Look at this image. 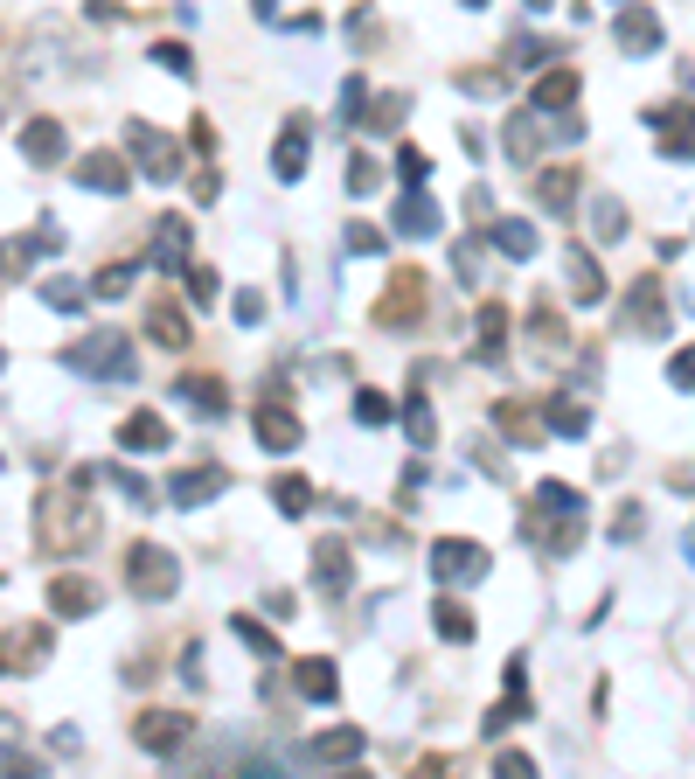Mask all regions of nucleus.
Instances as JSON below:
<instances>
[{"label":"nucleus","instance_id":"f257e3e1","mask_svg":"<svg viewBox=\"0 0 695 779\" xmlns=\"http://www.w3.org/2000/svg\"><path fill=\"white\" fill-rule=\"evenodd\" d=\"M174 578H181V571H174V557H167L160 543H133V550H126V585H133L139 599H167Z\"/></svg>","mask_w":695,"mask_h":779},{"label":"nucleus","instance_id":"f03ea898","mask_svg":"<svg viewBox=\"0 0 695 779\" xmlns=\"http://www.w3.org/2000/svg\"><path fill=\"white\" fill-rule=\"evenodd\" d=\"M63 362L70 369H91V376H133V348L105 327V334H91V341H77V348H63Z\"/></svg>","mask_w":695,"mask_h":779},{"label":"nucleus","instance_id":"7ed1b4c3","mask_svg":"<svg viewBox=\"0 0 695 779\" xmlns=\"http://www.w3.org/2000/svg\"><path fill=\"white\" fill-rule=\"evenodd\" d=\"M126 147L139 154V167H146L153 181H174V174H181V147H174V140H160L153 126H126Z\"/></svg>","mask_w":695,"mask_h":779},{"label":"nucleus","instance_id":"20e7f679","mask_svg":"<svg viewBox=\"0 0 695 779\" xmlns=\"http://www.w3.org/2000/svg\"><path fill=\"white\" fill-rule=\"evenodd\" d=\"M431 571L452 578V585H473V578H487V550H480V543H438V550H431Z\"/></svg>","mask_w":695,"mask_h":779},{"label":"nucleus","instance_id":"39448f33","mask_svg":"<svg viewBox=\"0 0 695 779\" xmlns=\"http://www.w3.org/2000/svg\"><path fill=\"white\" fill-rule=\"evenodd\" d=\"M21 154L42 160V167H56V160L70 154V140H63V126H56V119H35V126H21Z\"/></svg>","mask_w":695,"mask_h":779},{"label":"nucleus","instance_id":"423d86ee","mask_svg":"<svg viewBox=\"0 0 695 779\" xmlns=\"http://www.w3.org/2000/svg\"><path fill=\"white\" fill-rule=\"evenodd\" d=\"M119 446H126V453H160V446H167V418H160V411H133V418L119 425Z\"/></svg>","mask_w":695,"mask_h":779},{"label":"nucleus","instance_id":"0eeeda50","mask_svg":"<svg viewBox=\"0 0 695 779\" xmlns=\"http://www.w3.org/2000/svg\"><path fill=\"white\" fill-rule=\"evenodd\" d=\"M417 307H424V272L404 265V272H397V293H383V320H417Z\"/></svg>","mask_w":695,"mask_h":779},{"label":"nucleus","instance_id":"6e6552de","mask_svg":"<svg viewBox=\"0 0 695 779\" xmlns=\"http://www.w3.org/2000/svg\"><path fill=\"white\" fill-rule=\"evenodd\" d=\"M188 738V717H174V710H146V724H139V745L146 752H174Z\"/></svg>","mask_w":695,"mask_h":779},{"label":"nucleus","instance_id":"1a4fd4ad","mask_svg":"<svg viewBox=\"0 0 695 779\" xmlns=\"http://www.w3.org/2000/svg\"><path fill=\"white\" fill-rule=\"evenodd\" d=\"M77 181H84V188H98V195H126V181H133V174L119 167V154H91L84 167H77Z\"/></svg>","mask_w":695,"mask_h":779},{"label":"nucleus","instance_id":"9d476101","mask_svg":"<svg viewBox=\"0 0 695 779\" xmlns=\"http://www.w3.org/2000/svg\"><path fill=\"white\" fill-rule=\"evenodd\" d=\"M223 480H230L223 467H195V473H174V480H167V494H174L181 508H195V501H209V494H216Z\"/></svg>","mask_w":695,"mask_h":779},{"label":"nucleus","instance_id":"9b49d317","mask_svg":"<svg viewBox=\"0 0 695 779\" xmlns=\"http://www.w3.org/2000/svg\"><path fill=\"white\" fill-rule=\"evenodd\" d=\"M313 578H320V592H348V578H355L348 550H341V543H320V550H313Z\"/></svg>","mask_w":695,"mask_h":779},{"label":"nucleus","instance_id":"f8f14e48","mask_svg":"<svg viewBox=\"0 0 695 779\" xmlns=\"http://www.w3.org/2000/svg\"><path fill=\"white\" fill-rule=\"evenodd\" d=\"M258 446L292 453V446H299V418H292V411H278V404H265V411H258Z\"/></svg>","mask_w":695,"mask_h":779},{"label":"nucleus","instance_id":"ddd939ff","mask_svg":"<svg viewBox=\"0 0 695 779\" xmlns=\"http://www.w3.org/2000/svg\"><path fill=\"white\" fill-rule=\"evenodd\" d=\"M181 404H195L202 418H223V411H230V390H223L216 376H188V383H181Z\"/></svg>","mask_w":695,"mask_h":779},{"label":"nucleus","instance_id":"4468645a","mask_svg":"<svg viewBox=\"0 0 695 779\" xmlns=\"http://www.w3.org/2000/svg\"><path fill=\"white\" fill-rule=\"evenodd\" d=\"M146 334H153L160 348H188V320H181V307H167V300L146 313Z\"/></svg>","mask_w":695,"mask_h":779},{"label":"nucleus","instance_id":"2eb2a0df","mask_svg":"<svg viewBox=\"0 0 695 779\" xmlns=\"http://www.w3.org/2000/svg\"><path fill=\"white\" fill-rule=\"evenodd\" d=\"M49 606L77 620V613H91V606H98V585H84V578H63V585H49Z\"/></svg>","mask_w":695,"mask_h":779},{"label":"nucleus","instance_id":"dca6fc26","mask_svg":"<svg viewBox=\"0 0 695 779\" xmlns=\"http://www.w3.org/2000/svg\"><path fill=\"white\" fill-rule=\"evenodd\" d=\"M397 230H404V237H431V230H438V209H431L417 188L404 195V202H397Z\"/></svg>","mask_w":695,"mask_h":779},{"label":"nucleus","instance_id":"f3484780","mask_svg":"<svg viewBox=\"0 0 695 779\" xmlns=\"http://www.w3.org/2000/svg\"><path fill=\"white\" fill-rule=\"evenodd\" d=\"M570 98H577V77H570V70H556V77H543V84H536V112H563V105H570Z\"/></svg>","mask_w":695,"mask_h":779},{"label":"nucleus","instance_id":"a211bd4d","mask_svg":"<svg viewBox=\"0 0 695 779\" xmlns=\"http://www.w3.org/2000/svg\"><path fill=\"white\" fill-rule=\"evenodd\" d=\"M654 35H661V28H654V14H647V7H633V14L619 21V42H626L633 56H647V49H654Z\"/></svg>","mask_w":695,"mask_h":779},{"label":"nucleus","instance_id":"6ab92c4d","mask_svg":"<svg viewBox=\"0 0 695 779\" xmlns=\"http://www.w3.org/2000/svg\"><path fill=\"white\" fill-rule=\"evenodd\" d=\"M272 167H278V174H285V181H292V174L306 167V126H299V119L285 126V140H278V160H272Z\"/></svg>","mask_w":695,"mask_h":779},{"label":"nucleus","instance_id":"aec40b11","mask_svg":"<svg viewBox=\"0 0 695 779\" xmlns=\"http://www.w3.org/2000/svg\"><path fill=\"white\" fill-rule=\"evenodd\" d=\"M494 244H501L508 258H536V230H529V223H494Z\"/></svg>","mask_w":695,"mask_h":779},{"label":"nucleus","instance_id":"412c9836","mask_svg":"<svg viewBox=\"0 0 695 779\" xmlns=\"http://www.w3.org/2000/svg\"><path fill=\"white\" fill-rule=\"evenodd\" d=\"M313 759H362V731H327V738H313Z\"/></svg>","mask_w":695,"mask_h":779},{"label":"nucleus","instance_id":"4be33fe9","mask_svg":"<svg viewBox=\"0 0 695 779\" xmlns=\"http://www.w3.org/2000/svg\"><path fill=\"white\" fill-rule=\"evenodd\" d=\"M299 689H306L313 703H327V696H334V668H327V661H299Z\"/></svg>","mask_w":695,"mask_h":779},{"label":"nucleus","instance_id":"5701e85b","mask_svg":"<svg viewBox=\"0 0 695 779\" xmlns=\"http://www.w3.org/2000/svg\"><path fill=\"white\" fill-rule=\"evenodd\" d=\"M272 501L285 508V515H306V508H313V487H306V480H278Z\"/></svg>","mask_w":695,"mask_h":779},{"label":"nucleus","instance_id":"b1692460","mask_svg":"<svg viewBox=\"0 0 695 779\" xmlns=\"http://www.w3.org/2000/svg\"><path fill=\"white\" fill-rule=\"evenodd\" d=\"M126 286H133V265H105V272L91 279V293H98V300H119Z\"/></svg>","mask_w":695,"mask_h":779},{"label":"nucleus","instance_id":"393cba45","mask_svg":"<svg viewBox=\"0 0 695 779\" xmlns=\"http://www.w3.org/2000/svg\"><path fill=\"white\" fill-rule=\"evenodd\" d=\"M404 425H411V446H431V404H424V397L404 404Z\"/></svg>","mask_w":695,"mask_h":779},{"label":"nucleus","instance_id":"a878e982","mask_svg":"<svg viewBox=\"0 0 695 779\" xmlns=\"http://www.w3.org/2000/svg\"><path fill=\"white\" fill-rule=\"evenodd\" d=\"M42 300H49V307H63V313H77V307H84V286H70V279H49V286H42Z\"/></svg>","mask_w":695,"mask_h":779},{"label":"nucleus","instance_id":"bb28decb","mask_svg":"<svg viewBox=\"0 0 695 779\" xmlns=\"http://www.w3.org/2000/svg\"><path fill=\"white\" fill-rule=\"evenodd\" d=\"M153 63H160V70H174V77H188V70H195L181 42H160V49H153Z\"/></svg>","mask_w":695,"mask_h":779},{"label":"nucleus","instance_id":"cd10ccee","mask_svg":"<svg viewBox=\"0 0 695 779\" xmlns=\"http://www.w3.org/2000/svg\"><path fill=\"white\" fill-rule=\"evenodd\" d=\"M591 230H598V237H619V230H626L619 202H598V209H591Z\"/></svg>","mask_w":695,"mask_h":779},{"label":"nucleus","instance_id":"c85d7f7f","mask_svg":"<svg viewBox=\"0 0 695 779\" xmlns=\"http://www.w3.org/2000/svg\"><path fill=\"white\" fill-rule=\"evenodd\" d=\"M355 418H362V425H383V418H390V397L362 390V397H355Z\"/></svg>","mask_w":695,"mask_h":779},{"label":"nucleus","instance_id":"c756f323","mask_svg":"<svg viewBox=\"0 0 695 779\" xmlns=\"http://www.w3.org/2000/svg\"><path fill=\"white\" fill-rule=\"evenodd\" d=\"M438 633H452V640H473V620H466L459 606H438Z\"/></svg>","mask_w":695,"mask_h":779},{"label":"nucleus","instance_id":"7c9ffc66","mask_svg":"<svg viewBox=\"0 0 695 779\" xmlns=\"http://www.w3.org/2000/svg\"><path fill=\"white\" fill-rule=\"evenodd\" d=\"M369 126H376V133H390V126H404V98H383V105L369 112Z\"/></svg>","mask_w":695,"mask_h":779},{"label":"nucleus","instance_id":"2f4dec72","mask_svg":"<svg viewBox=\"0 0 695 779\" xmlns=\"http://www.w3.org/2000/svg\"><path fill=\"white\" fill-rule=\"evenodd\" d=\"M376 181H383V167H376V160H355V174H348V188H355V195H369Z\"/></svg>","mask_w":695,"mask_h":779},{"label":"nucleus","instance_id":"473e14b6","mask_svg":"<svg viewBox=\"0 0 695 779\" xmlns=\"http://www.w3.org/2000/svg\"><path fill=\"white\" fill-rule=\"evenodd\" d=\"M424 167H431V160L417 154V147H404V154H397V174H404V181H411V188H417V181H424Z\"/></svg>","mask_w":695,"mask_h":779},{"label":"nucleus","instance_id":"72a5a7b5","mask_svg":"<svg viewBox=\"0 0 695 779\" xmlns=\"http://www.w3.org/2000/svg\"><path fill=\"white\" fill-rule=\"evenodd\" d=\"M376 244H383V237H376L369 223H348V251H376Z\"/></svg>","mask_w":695,"mask_h":779},{"label":"nucleus","instance_id":"f704fd0d","mask_svg":"<svg viewBox=\"0 0 695 779\" xmlns=\"http://www.w3.org/2000/svg\"><path fill=\"white\" fill-rule=\"evenodd\" d=\"M237 320H244V327L265 320V300H258V293H237Z\"/></svg>","mask_w":695,"mask_h":779},{"label":"nucleus","instance_id":"c9c22d12","mask_svg":"<svg viewBox=\"0 0 695 779\" xmlns=\"http://www.w3.org/2000/svg\"><path fill=\"white\" fill-rule=\"evenodd\" d=\"M237 633H244V640H251V647H258V654H272V633H265V626H251V620H237Z\"/></svg>","mask_w":695,"mask_h":779},{"label":"nucleus","instance_id":"e433bc0d","mask_svg":"<svg viewBox=\"0 0 695 779\" xmlns=\"http://www.w3.org/2000/svg\"><path fill=\"white\" fill-rule=\"evenodd\" d=\"M675 383H682V390H695V348L682 355V362H675Z\"/></svg>","mask_w":695,"mask_h":779},{"label":"nucleus","instance_id":"4c0bfd02","mask_svg":"<svg viewBox=\"0 0 695 779\" xmlns=\"http://www.w3.org/2000/svg\"><path fill=\"white\" fill-rule=\"evenodd\" d=\"M529 7H550V0H529Z\"/></svg>","mask_w":695,"mask_h":779},{"label":"nucleus","instance_id":"58836bf2","mask_svg":"<svg viewBox=\"0 0 695 779\" xmlns=\"http://www.w3.org/2000/svg\"><path fill=\"white\" fill-rule=\"evenodd\" d=\"M466 7H480V0H466Z\"/></svg>","mask_w":695,"mask_h":779},{"label":"nucleus","instance_id":"ea45409f","mask_svg":"<svg viewBox=\"0 0 695 779\" xmlns=\"http://www.w3.org/2000/svg\"><path fill=\"white\" fill-rule=\"evenodd\" d=\"M619 7H626V0H619Z\"/></svg>","mask_w":695,"mask_h":779},{"label":"nucleus","instance_id":"a19ab883","mask_svg":"<svg viewBox=\"0 0 695 779\" xmlns=\"http://www.w3.org/2000/svg\"><path fill=\"white\" fill-rule=\"evenodd\" d=\"M0 362H7V355H0Z\"/></svg>","mask_w":695,"mask_h":779}]
</instances>
